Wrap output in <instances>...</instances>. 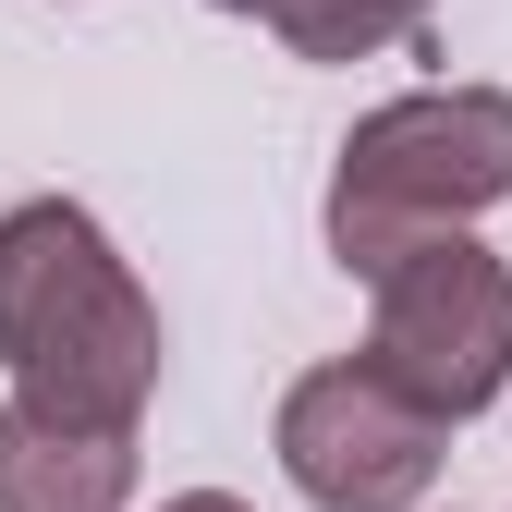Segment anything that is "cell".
<instances>
[{
	"instance_id": "3",
	"label": "cell",
	"mask_w": 512,
	"mask_h": 512,
	"mask_svg": "<svg viewBox=\"0 0 512 512\" xmlns=\"http://www.w3.org/2000/svg\"><path fill=\"white\" fill-rule=\"evenodd\" d=\"M366 293H378L366 366L391 378L403 403H427L439 427H464V415H488V403L512 391V269H500L476 232L403 244Z\"/></svg>"
},
{
	"instance_id": "5",
	"label": "cell",
	"mask_w": 512,
	"mask_h": 512,
	"mask_svg": "<svg viewBox=\"0 0 512 512\" xmlns=\"http://www.w3.org/2000/svg\"><path fill=\"white\" fill-rule=\"evenodd\" d=\"M135 500V427H86L49 403H0V512H122Z\"/></svg>"
},
{
	"instance_id": "7",
	"label": "cell",
	"mask_w": 512,
	"mask_h": 512,
	"mask_svg": "<svg viewBox=\"0 0 512 512\" xmlns=\"http://www.w3.org/2000/svg\"><path fill=\"white\" fill-rule=\"evenodd\" d=\"M159 512H256V500H232V488H183V500H159Z\"/></svg>"
},
{
	"instance_id": "4",
	"label": "cell",
	"mask_w": 512,
	"mask_h": 512,
	"mask_svg": "<svg viewBox=\"0 0 512 512\" xmlns=\"http://www.w3.org/2000/svg\"><path fill=\"white\" fill-rule=\"evenodd\" d=\"M439 427L427 403H403L366 354L342 366H305L281 391V476L317 500V512H415L439 488Z\"/></svg>"
},
{
	"instance_id": "6",
	"label": "cell",
	"mask_w": 512,
	"mask_h": 512,
	"mask_svg": "<svg viewBox=\"0 0 512 512\" xmlns=\"http://www.w3.org/2000/svg\"><path fill=\"white\" fill-rule=\"evenodd\" d=\"M220 13H256L293 61H366L427 25V0H220Z\"/></svg>"
},
{
	"instance_id": "1",
	"label": "cell",
	"mask_w": 512,
	"mask_h": 512,
	"mask_svg": "<svg viewBox=\"0 0 512 512\" xmlns=\"http://www.w3.org/2000/svg\"><path fill=\"white\" fill-rule=\"evenodd\" d=\"M0 366L25 403L86 427H135L159 391V305L74 196L0 208Z\"/></svg>"
},
{
	"instance_id": "2",
	"label": "cell",
	"mask_w": 512,
	"mask_h": 512,
	"mask_svg": "<svg viewBox=\"0 0 512 512\" xmlns=\"http://www.w3.org/2000/svg\"><path fill=\"white\" fill-rule=\"evenodd\" d=\"M512 196V98L500 86H415L391 110H366L330 171V256L354 281H378L427 232H476Z\"/></svg>"
}]
</instances>
